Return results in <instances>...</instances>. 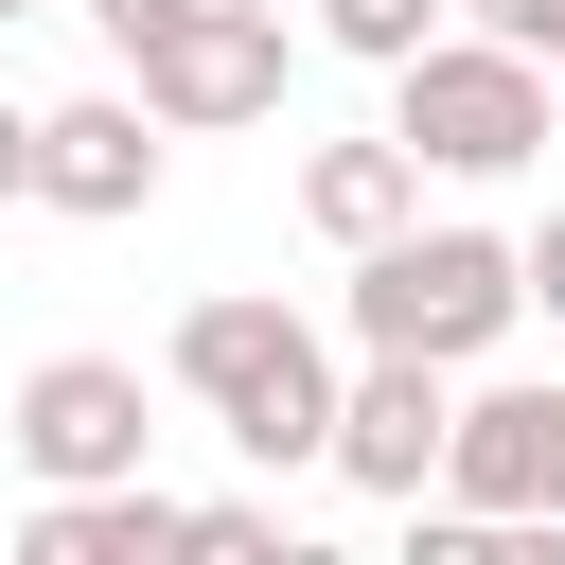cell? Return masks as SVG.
<instances>
[{"instance_id":"1","label":"cell","mask_w":565,"mask_h":565,"mask_svg":"<svg viewBox=\"0 0 565 565\" xmlns=\"http://www.w3.org/2000/svg\"><path fill=\"white\" fill-rule=\"evenodd\" d=\"M177 388L247 441V459H335V353H318V318L300 300H194L177 318Z\"/></svg>"},{"instance_id":"2","label":"cell","mask_w":565,"mask_h":565,"mask_svg":"<svg viewBox=\"0 0 565 565\" xmlns=\"http://www.w3.org/2000/svg\"><path fill=\"white\" fill-rule=\"evenodd\" d=\"M530 318V265L494 247V230H388V247H353V335L371 353H441V371H477L494 335Z\"/></svg>"},{"instance_id":"3","label":"cell","mask_w":565,"mask_h":565,"mask_svg":"<svg viewBox=\"0 0 565 565\" xmlns=\"http://www.w3.org/2000/svg\"><path fill=\"white\" fill-rule=\"evenodd\" d=\"M388 141H406L424 177H512V159H547V53H512V35H424V53L388 71Z\"/></svg>"},{"instance_id":"4","label":"cell","mask_w":565,"mask_h":565,"mask_svg":"<svg viewBox=\"0 0 565 565\" xmlns=\"http://www.w3.org/2000/svg\"><path fill=\"white\" fill-rule=\"evenodd\" d=\"M0 441H18V477H35V494H71V477H141V441H159V424H141V371H124V353H35Z\"/></svg>"},{"instance_id":"5","label":"cell","mask_w":565,"mask_h":565,"mask_svg":"<svg viewBox=\"0 0 565 565\" xmlns=\"http://www.w3.org/2000/svg\"><path fill=\"white\" fill-rule=\"evenodd\" d=\"M141 106H159L177 141H212V124H265V106H282V18H265V0H194V18L141 53Z\"/></svg>"},{"instance_id":"6","label":"cell","mask_w":565,"mask_h":565,"mask_svg":"<svg viewBox=\"0 0 565 565\" xmlns=\"http://www.w3.org/2000/svg\"><path fill=\"white\" fill-rule=\"evenodd\" d=\"M441 494L494 512V530H547L565 512V388H477L441 424Z\"/></svg>"},{"instance_id":"7","label":"cell","mask_w":565,"mask_h":565,"mask_svg":"<svg viewBox=\"0 0 565 565\" xmlns=\"http://www.w3.org/2000/svg\"><path fill=\"white\" fill-rule=\"evenodd\" d=\"M35 194H53V212H88V230H124V212L159 194V106H141V88L35 106Z\"/></svg>"},{"instance_id":"8","label":"cell","mask_w":565,"mask_h":565,"mask_svg":"<svg viewBox=\"0 0 565 565\" xmlns=\"http://www.w3.org/2000/svg\"><path fill=\"white\" fill-rule=\"evenodd\" d=\"M441 424H459V406H441V353H371V371L335 388V477H353V494H424V477H441Z\"/></svg>"},{"instance_id":"9","label":"cell","mask_w":565,"mask_h":565,"mask_svg":"<svg viewBox=\"0 0 565 565\" xmlns=\"http://www.w3.org/2000/svg\"><path fill=\"white\" fill-rule=\"evenodd\" d=\"M18 547H35V565H141V547H194V512H177L159 477H71V494H35Z\"/></svg>"},{"instance_id":"10","label":"cell","mask_w":565,"mask_h":565,"mask_svg":"<svg viewBox=\"0 0 565 565\" xmlns=\"http://www.w3.org/2000/svg\"><path fill=\"white\" fill-rule=\"evenodd\" d=\"M406 212H424V159H406L388 124H371V141H318V159H300V230H318V247H388Z\"/></svg>"},{"instance_id":"11","label":"cell","mask_w":565,"mask_h":565,"mask_svg":"<svg viewBox=\"0 0 565 565\" xmlns=\"http://www.w3.org/2000/svg\"><path fill=\"white\" fill-rule=\"evenodd\" d=\"M318 35H335V53H371V71H406L424 35H459V0H318Z\"/></svg>"},{"instance_id":"12","label":"cell","mask_w":565,"mask_h":565,"mask_svg":"<svg viewBox=\"0 0 565 565\" xmlns=\"http://www.w3.org/2000/svg\"><path fill=\"white\" fill-rule=\"evenodd\" d=\"M459 18H477V35H512V53H547V71H565V0H459Z\"/></svg>"},{"instance_id":"13","label":"cell","mask_w":565,"mask_h":565,"mask_svg":"<svg viewBox=\"0 0 565 565\" xmlns=\"http://www.w3.org/2000/svg\"><path fill=\"white\" fill-rule=\"evenodd\" d=\"M88 18H106V53H124V71H141V53H159V35H177V18H194V0H88Z\"/></svg>"},{"instance_id":"14","label":"cell","mask_w":565,"mask_h":565,"mask_svg":"<svg viewBox=\"0 0 565 565\" xmlns=\"http://www.w3.org/2000/svg\"><path fill=\"white\" fill-rule=\"evenodd\" d=\"M512 265H530V318H565V212H547V230H530Z\"/></svg>"},{"instance_id":"15","label":"cell","mask_w":565,"mask_h":565,"mask_svg":"<svg viewBox=\"0 0 565 565\" xmlns=\"http://www.w3.org/2000/svg\"><path fill=\"white\" fill-rule=\"evenodd\" d=\"M0 194H35V106H0Z\"/></svg>"},{"instance_id":"16","label":"cell","mask_w":565,"mask_h":565,"mask_svg":"<svg viewBox=\"0 0 565 565\" xmlns=\"http://www.w3.org/2000/svg\"><path fill=\"white\" fill-rule=\"evenodd\" d=\"M0 18H35V0H0Z\"/></svg>"}]
</instances>
